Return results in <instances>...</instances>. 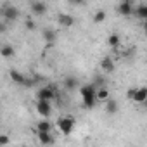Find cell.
Here are the masks:
<instances>
[{
    "mask_svg": "<svg viewBox=\"0 0 147 147\" xmlns=\"http://www.w3.org/2000/svg\"><path fill=\"white\" fill-rule=\"evenodd\" d=\"M26 28H28V30H35V23H33L31 19H26Z\"/></svg>",
    "mask_w": 147,
    "mask_h": 147,
    "instance_id": "603a6c76",
    "label": "cell"
},
{
    "mask_svg": "<svg viewBox=\"0 0 147 147\" xmlns=\"http://www.w3.org/2000/svg\"><path fill=\"white\" fill-rule=\"evenodd\" d=\"M75 4H85V2H88V0H73Z\"/></svg>",
    "mask_w": 147,
    "mask_h": 147,
    "instance_id": "cb8c5ba5",
    "label": "cell"
},
{
    "mask_svg": "<svg viewBox=\"0 0 147 147\" xmlns=\"http://www.w3.org/2000/svg\"><path fill=\"white\" fill-rule=\"evenodd\" d=\"M114 61L111 59V57H102L100 59V69L104 71V73H113L114 71Z\"/></svg>",
    "mask_w": 147,
    "mask_h": 147,
    "instance_id": "8fae6325",
    "label": "cell"
},
{
    "mask_svg": "<svg viewBox=\"0 0 147 147\" xmlns=\"http://www.w3.org/2000/svg\"><path fill=\"white\" fill-rule=\"evenodd\" d=\"M64 87H66V88H69V90H71V88H75V87H76V80L73 78V76L66 78V80H64Z\"/></svg>",
    "mask_w": 147,
    "mask_h": 147,
    "instance_id": "ffe728a7",
    "label": "cell"
},
{
    "mask_svg": "<svg viewBox=\"0 0 147 147\" xmlns=\"http://www.w3.org/2000/svg\"><path fill=\"white\" fill-rule=\"evenodd\" d=\"M54 36H55V33H54L52 30H45V31H43V38H45L47 42H52Z\"/></svg>",
    "mask_w": 147,
    "mask_h": 147,
    "instance_id": "44dd1931",
    "label": "cell"
},
{
    "mask_svg": "<svg viewBox=\"0 0 147 147\" xmlns=\"http://www.w3.org/2000/svg\"><path fill=\"white\" fill-rule=\"evenodd\" d=\"M36 131H52V125L47 119H42L36 123Z\"/></svg>",
    "mask_w": 147,
    "mask_h": 147,
    "instance_id": "ac0fdd59",
    "label": "cell"
},
{
    "mask_svg": "<svg viewBox=\"0 0 147 147\" xmlns=\"http://www.w3.org/2000/svg\"><path fill=\"white\" fill-rule=\"evenodd\" d=\"M133 12L137 14V18H138V19H142V21H144V19H147V5H145V4H140L138 7H135V9H133Z\"/></svg>",
    "mask_w": 147,
    "mask_h": 147,
    "instance_id": "e0dca14e",
    "label": "cell"
},
{
    "mask_svg": "<svg viewBox=\"0 0 147 147\" xmlns=\"http://www.w3.org/2000/svg\"><path fill=\"white\" fill-rule=\"evenodd\" d=\"M35 109L42 118H49L52 114V102L50 100H43V99H36L35 102Z\"/></svg>",
    "mask_w": 147,
    "mask_h": 147,
    "instance_id": "5b68a950",
    "label": "cell"
},
{
    "mask_svg": "<svg viewBox=\"0 0 147 147\" xmlns=\"http://www.w3.org/2000/svg\"><path fill=\"white\" fill-rule=\"evenodd\" d=\"M9 78L14 82V83H18V85H23V87H31L35 82L33 80H30L26 75H23L21 71H18V69H11L9 71Z\"/></svg>",
    "mask_w": 147,
    "mask_h": 147,
    "instance_id": "277c9868",
    "label": "cell"
},
{
    "mask_svg": "<svg viewBox=\"0 0 147 147\" xmlns=\"http://www.w3.org/2000/svg\"><path fill=\"white\" fill-rule=\"evenodd\" d=\"M2 30H4V28H2V26H0V31H2Z\"/></svg>",
    "mask_w": 147,
    "mask_h": 147,
    "instance_id": "d4e9b609",
    "label": "cell"
},
{
    "mask_svg": "<svg viewBox=\"0 0 147 147\" xmlns=\"http://www.w3.org/2000/svg\"><path fill=\"white\" fill-rule=\"evenodd\" d=\"M131 2H135V0H131Z\"/></svg>",
    "mask_w": 147,
    "mask_h": 147,
    "instance_id": "484cf974",
    "label": "cell"
},
{
    "mask_svg": "<svg viewBox=\"0 0 147 147\" xmlns=\"http://www.w3.org/2000/svg\"><path fill=\"white\" fill-rule=\"evenodd\" d=\"M0 55H2L4 59H12L16 55V50L11 43H4L2 47H0Z\"/></svg>",
    "mask_w": 147,
    "mask_h": 147,
    "instance_id": "9c48e42d",
    "label": "cell"
},
{
    "mask_svg": "<svg viewBox=\"0 0 147 147\" xmlns=\"http://www.w3.org/2000/svg\"><path fill=\"white\" fill-rule=\"evenodd\" d=\"M106 11H97L95 14H94V18H92V21L95 23V24H100V23H104L106 21Z\"/></svg>",
    "mask_w": 147,
    "mask_h": 147,
    "instance_id": "d6986e66",
    "label": "cell"
},
{
    "mask_svg": "<svg viewBox=\"0 0 147 147\" xmlns=\"http://www.w3.org/2000/svg\"><path fill=\"white\" fill-rule=\"evenodd\" d=\"M36 99H43V100H54L55 99V90L54 87H42L36 90Z\"/></svg>",
    "mask_w": 147,
    "mask_h": 147,
    "instance_id": "ba28073f",
    "label": "cell"
},
{
    "mask_svg": "<svg viewBox=\"0 0 147 147\" xmlns=\"http://www.w3.org/2000/svg\"><path fill=\"white\" fill-rule=\"evenodd\" d=\"M95 97H97V102H104L109 99V90L107 87H100V88H95Z\"/></svg>",
    "mask_w": 147,
    "mask_h": 147,
    "instance_id": "5bb4252c",
    "label": "cell"
},
{
    "mask_svg": "<svg viewBox=\"0 0 147 147\" xmlns=\"http://www.w3.org/2000/svg\"><path fill=\"white\" fill-rule=\"evenodd\" d=\"M133 9H135V5H133V2L131 0H123V2H119L118 5H116V12L119 14V16H131L133 14Z\"/></svg>",
    "mask_w": 147,
    "mask_h": 147,
    "instance_id": "8992f818",
    "label": "cell"
},
{
    "mask_svg": "<svg viewBox=\"0 0 147 147\" xmlns=\"http://www.w3.org/2000/svg\"><path fill=\"white\" fill-rule=\"evenodd\" d=\"M9 142H11L9 135H4V133H0V145H7Z\"/></svg>",
    "mask_w": 147,
    "mask_h": 147,
    "instance_id": "7402d4cb",
    "label": "cell"
},
{
    "mask_svg": "<svg viewBox=\"0 0 147 147\" xmlns=\"http://www.w3.org/2000/svg\"><path fill=\"white\" fill-rule=\"evenodd\" d=\"M36 137H38V142H40V144H43V145L54 144L52 131H36Z\"/></svg>",
    "mask_w": 147,
    "mask_h": 147,
    "instance_id": "7c38bea8",
    "label": "cell"
},
{
    "mask_svg": "<svg viewBox=\"0 0 147 147\" xmlns=\"http://www.w3.org/2000/svg\"><path fill=\"white\" fill-rule=\"evenodd\" d=\"M2 14H4V19H5L7 23H14V21L19 18V11H18V7H14V5H5V7L2 9Z\"/></svg>",
    "mask_w": 147,
    "mask_h": 147,
    "instance_id": "52a82bcc",
    "label": "cell"
},
{
    "mask_svg": "<svg viewBox=\"0 0 147 147\" xmlns=\"http://www.w3.org/2000/svg\"><path fill=\"white\" fill-rule=\"evenodd\" d=\"M107 43H109L111 49H118L119 43H121V36H119L118 33H111V35L107 36Z\"/></svg>",
    "mask_w": 147,
    "mask_h": 147,
    "instance_id": "9a60e30c",
    "label": "cell"
},
{
    "mask_svg": "<svg viewBox=\"0 0 147 147\" xmlns=\"http://www.w3.org/2000/svg\"><path fill=\"white\" fill-rule=\"evenodd\" d=\"M126 97L130 100H133L135 104H144L147 100V88L145 87H140V88H128V94Z\"/></svg>",
    "mask_w": 147,
    "mask_h": 147,
    "instance_id": "3957f363",
    "label": "cell"
},
{
    "mask_svg": "<svg viewBox=\"0 0 147 147\" xmlns=\"http://www.w3.org/2000/svg\"><path fill=\"white\" fill-rule=\"evenodd\" d=\"M106 102V113L107 114H116L118 113V102L116 100H113V99H107V100H104Z\"/></svg>",
    "mask_w": 147,
    "mask_h": 147,
    "instance_id": "2e32d148",
    "label": "cell"
},
{
    "mask_svg": "<svg viewBox=\"0 0 147 147\" xmlns=\"http://www.w3.org/2000/svg\"><path fill=\"white\" fill-rule=\"evenodd\" d=\"M45 12H47V5L43 2H40V0H38V2H33L31 4V14L33 16H43Z\"/></svg>",
    "mask_w": 147,
    "mask_h": 147,
    "instance_id": "30bf717a",
    "label": "cell"
},
{
    "mask_svg": "<svg viewBox=\"0 0 147 147\" xmlns=\"http://www.w3.org/2000/svg\"><path fill=\"white\" fill-rule=\"evenodd\" d=\"M80 95H82L83 106L87 109H94L97 106V97H95V87L94 85H83L80 88Z\"/></svg>",
    "mask_w": 147,
    "mask_h": 147,
    "instance_id": "6da1fadb",
    "label": "cell"
},
{
    "mask_svg": "<svg viewBox=\"0 0 147 147\" xmlns=\"http://www.w3.org/2000/svg\"><path fill=\"white\" fill-rule=\"evenodd\" d=\"M75 125H76V121H75V118H73V116H61L57 119V128L64 135H69L73 130H75Z\"/></svg>",
    "mask_w": 147,
    "mask_h": 147,
    "instance_id": "7a4b0ae2",
    "label": "cell"
},
{
    "mask_svg": "<svg viewBox=\"0 0 147 147\" xmlns=\"http://www.w3.org/2000/svg\"><path fill=\"white\" fill-rule=\"evenodd\" d=\"M57 23H59L61 26H64V28H69V26L75 24V18H73L71 14H59Z\"/></svg>",
    "mask_w": 147,
    "mask_h": 147,
    "instance_id": "4fadbf2b",
    "label": "cell"
}]
</instances>
